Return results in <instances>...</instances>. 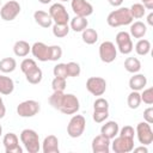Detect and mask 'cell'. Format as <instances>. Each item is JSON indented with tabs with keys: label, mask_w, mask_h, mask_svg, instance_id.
Returning <instances> with one entry per match:
<instances>
[{
	"label": "cell",
	"mask_w": 153,
	"mask_h": 153,
	"mask_svg": "<svg viewBox=\"0 0 153 153\" xmlns=\"http://www.w3.org/2000/svg\"><path fill=\"white\" fill-rule=\"evenodd\" d=\"M141 4L146 7V10H153V0H141Z\"/></svg>",
	"instance_id": "obj_45"
},
{
	"label": "cell",
	"mask_w": 153,
	"mask_h": 153,
	"mask_svg": "<svg viewBox=\"0 0 153 153\" xmlns=\"http://www.w3.org/2000/svg\"><path fill=\"white\" fill-rule=\"evenodd\" d=\"M124 68L127 72L129 73H139L140 69H141V62L137 57H134V56H129L124 60Z\"/></svg>",
	"instance_id": "obj_26"
},
{
	"label": "cell",
	"mask_w": 153,
	"mask_h": 153,
	"mask_svg": "<svg viewBox=\"0 0 153 153\" xmlns=\"http://www.w3.org/2000/svg\"><path fill=\"white\" fill-rule=\"evenodd\" d=\"M67 66V74L68 76H72V78H75V76H79L80 73H81V68H80V65L76 63V62H68L66 63Z\"/></svg>",
	"instance_id": "obj_34"
},
{
	"label": "cell",
	"mask_w": 153,
	"mask_h": 153,
	"mask_svg": "<svg viewBox=\"0 0 153 153\" xmlns=\"http://www.w3.org/2000/svg\"><path fill=\"white\" fill-rule=\"evenodd\" d=\"M20 4L16 0H10L5 2L0 7V17L5 22H11L17 18V16L20 13Z\"/></svg>",
	"instance_id": "obj_6"
},
{
	"label": "cell",
	"mask_w": 153,
	"mask_h": 153,
	"mask_svg": "<svg viewBox=\"0 0 153 153\" xmlns=\"http://www.w3.org/2000/svg\"><path fill=\"white\" fill-rule=\"evenodd\" d=\"M109 117V110H93L92 118L96 123H103Z\"/></svg>",
	"instance_id": "obj_37"
},
{
	"label": "cell",
	"mask_w": 153,
	"mask_h": 153,
	"mask_svg": "<svg viewBox=\"0 0 153 153\" xmlns=\"http://www.w3.org/2000/svg\"><path fill=\"white\" fill-rule=\"evenodd\" d=\"M109 1V4L111 5V6H114V7H120L122 4H123V0H108Z\"/></svg>",
	"instance_id": "obj_47"
},
{
	"label": "cell",
	"mask_w": 153,
	"mask_h": 153,
	"mask_svg": "<svg viewBox=\"0 0 153 153\" xmlns=\"http://www.w3.org/2000/svg\"><path fill=\"white\" fill-rule=\"evenodd\" d=\"M19 139L24 146V148L29 152V153H38L41 149V141H39V136L37 134L36 130L33 129H24L22 130Z\"/></svg>",
	"instance_id": "obj_2"
},
{
	"label": "cell",
	"mask_w": 153,
	"mask_h": 153,
	"mask_svg": "<svg viewBox=\"0 0 153 153\" xmlns=\"http://www.w3.org/2000/svg\"><path fill=\"white\" fill-rule=\"evenodd\" d=\"M135 51L140 56H146L151 51V42L146 38H140L135 44Z\"/></svg>",
	"instance_id": "obj_28"
},
{
	"label": "cell",
	"mask_w": 153,
	"mask_h": 153,
	"mask_svg": "<svg viewBox=\"0 0 153 153\" xmlns=\"http://www.w3.org/2000/svg\"><path fill=\"white\" fill-rule=\"evenodd\" d=\"M93 110H109V102L103 97L97 98L93 103Z\"/></svg>",
	"instance_id": "obj_41"
},
{
	"label": "cell",
	"mask_w": 153,
	"mask_h": 153,
	"mask_svg": "<svg viewBox=\"0 0 153 153\" xmlns=\"http://www.w3.org/2000/svg\"><path fill=\"white\" fill-rule=\"evenodd\" d=\"M14 91V81L12 78L0 74V94L8 96Z\"/></svg>",
	"instance_id": "obj_21"
},
{
	"label": "cell",
	"mask_w": 153,
	"mask_h": 153,
	"mask_svg": "<svg viewBox=\"0 0 153 153\" xmlns=\"http://www.w3.org/2000/svg\"><path fill=\"white\" fill-rule=\"evenodd\" d=\"M81 38L84 41V43L86 44H94L98 41V32L94 29H88L86 27L82 32H81Z\"/></svg>",
	"instance_id": "obj_29"
},
{
	"label": "cell",
	"mask_w": 153,
	"mask_h": 153,
	"mask_svg": "<svg viewBox=\"0 0 153 153\" xmlns=\"http://www.w3.org/2000/svg\"><path fill=\"white\" fill-rule=\"evenodd\" d=\"M127 104L129 106V109L134 110V109H137L141 104V96H140V92L139 91H131L129 94H128V98H127Z\"/></svg>",
	"instance_id": "obj_30"
},
{
	"label": "cell",
	"mask_w": 153,
	"mask_h": 153,
	"mask_svg": "<svg viewBox=\"0 0 153 153\" xmlns=\"http://www.w3.org/2000/svg\"><path fill=\"white\" fill-rule=\"evenodd\" d=\"M86 128V120L82 115H73L67 124V134L73 137H80Z\"/></svg>",
	"instance_id": "obj_3"
},
{
	"label": "cell",
	"mask_w": 153,
	"mask_h": 153,
	"mask_svg": "<svg viewBox=\"0 0 153 153\" xmlns=\"http://www.w3.org/2000/svg\"><path fill=\"white\" fill-rule=\"evenodd\" d=\"M42 152L43 153H59V139L55 135H48L44 137L42 142Z\"/></svg>",
	"instance_id": "obj_17"
},
{
	"label": "cell",
	"mask_w": 153,
	"mask_h": 153,
	"mask_svg": "<svg viewBox=\"0 0 153 153\" xmlns=\"http://www.w3.org/2000/svg\"><path fill=\"white\" fill-rule=\"evenodd\" d=\"M0 6H1V0H0Z\"/></svg>",
	"instance_id": "obj_52"
},
{
	"label": "cell",
	"mask_w": 153,
	"mask_h": 153,
	"mask_svg": "<svg viewBox=\"0 0 153 153\" xmlns=\"http://www.w3.org/2000/svg\"><path fill=\"white\" fill-rule=\"evenodd\" d=\"M1 135H2V126L0 124V137H1Z\"/></svg>",
	"instance_id": "obj_50"
},
{
	"label": "cell",
	"mask_w": 153,
	"mask_h": 153,
	"mask_svg": "<svg viewBox=\"0 0 153 153\" xmlns=\"http://www.w3.org/2000/svg\"><path fill=\"white\" fill-rule=\"evenodd\" d=\"M6 115V108H5V104H4V100L0 96V120Z\"/></svg>",
	"instance_id": "obj_44"
},
{
	"label": "cell",
	"mask_w": 153,
	"mask_h": 153,
	"mask_svg": "<svg viewBox=\"0 0 153 153\" xmlns=\"http://www.w3.org/2000/svg\"><path fill=\"white\" fill-rule=\"evenodd\" d=\"M133 151L135 152V153H137V152H142V153H148V148L145 146V145H142V146H140V147H134L133 148Z\"/></svg>",
	"instance_id": "obj_46"
},
{
	"label": "cell",
	"mask_w": 153,
	"mask_h": 153,
	"mask_svg": "<svg viewBox=\"0 0 153 153\" xmlns=\"http://www.w3.org/2000/svg\"><path fill=\"white\" fill-rule=\"evenodd\" d=\"M110 143H111L110 139L99 134V135L94 136L92 140V143H91L92 152L93 153H109L110 152Z\"/></svg>",
	"instance_id": "obj_16"
},
{
	"label": "cell",
	"mask_w": 153,
	"mask_h": 153,
	"mask_svg": "<svg viewBox=\"0 0 153 153\" xmlns=\"http://www.w3.org/2000/svg\"><path fill=\"white\" fill-rule=\"evenodd\" d=\"M110 146L115 153H129L134 148V139L117 135L112 139Z\"/></svg>",
	"instance_id": "obj_8"
},
{
	"label": "cell",
	"mask_w": 153,
	"mask_h": 153,
	"mask_svg": "<svg viewBox=\"0 0 153 153\" xmlns=\"http://www.w3.org/2000/svg\"><path fill=\"white\" fill-rule=\"evenodd\" d=\"M62 57V49L60 45H50L49 61H57Z\"/></svg>",
	"instance_id": "obj_40"
},
{
	"label": "cell",
	"mask_w": 153,
	"mask_h": 153,
	"mask_svg": "<svg viewBox=\"0 0 153 153\" xmlns=\"http://www.w3.org/2000/svg\"><path fill=\"white\" fill-rule=\"evenodd\" d=\"M141 96V102H143L147 105H152L153 104V88L148 87V88H143L142 93H140Z\"/></svg>",
	"instance_id": "obj_38"
},
{
	"label": "cell",
	"mask_w": 153,
	"mask_h": 153,
	"mask_svg": "<svg viewBox=\"0 0 153 153\" xmlns=\"http://www.w3.org/2000/svg\"><path fill=\"white\" fill-rule=\"evenodd\" d=\"M48 13L50 14L54 24H68V22L71 20L66 7L60 2L53 4L49 7V12Z\"/></svg>",
	"instance_id": "obj_7"
},
{
	"label": "cell",
	"mask_w": 153,
	"mask_h": 153,
	"mask_svg": "<svg viewBox=\"0 0 153 153\" xmlns=\"http://www.w3.org/2000/svg\"><path fill=\"white\" fill-rule=\"evenodd\" d=\"M41 4H43V5H48L49 2H51V0H38Z\"/></svg>",
	"instance_id": "obj_49"
},
{
	"label": "cell",
	"mask_w": 153,
	"mask_h": 153,
	"mask_svg": "<svg viewBox=\"0 0 153 153\" xmlns=\"http://www.w3.org/2000/svg\"><path fill=\"white\" fill-rule=\"evenodd\" d=\"M30 53L38 61L47 62V61H49V56H50V45H47L43 42H35L31 45V51Z\"/></svg>",
	"instance_id": "obj_15"
},
{
	"label": "cell",
	"mask_w": 153,
	"mask_h": 153,
	"mask_svg": "<svg viewBox=\"0 0 153 153\" xmlns=\"http://www.w3.org/2000/svg\"><path fill=\"white\" fill-rule=\"evenodd\" d=\"M118 135L134 139V136H135V129H134L131 126H124V127H122V128L118 130Z\"/></svg>",
	"instance_id": "obj_42"
},
{
	"label": "cell",
	"mask_w": 153,
	"mask_h": 153,
	"mask_svg": "<svg viewBox=\"0 0 153 153\" xmlns=\"http://www.w3.org/2000/svg\"><path fill=\"white\" fill-rule=\"evenodd\" d=\"M33 19L39 26H42L44 29H48L53 25V19H51L50 14L42 10H38L33 13Z\"/></svg>",
	"instance_id": "obj_20"
},
{
	"label": "cell",
	"mask_w": 153,
	"mask_h": 153,
	"mask_svg": "<svg viewBox=\"0 0 153 153\" xmlns=\"http://www.w3.org/2000/svg\"><path fill=\"white\" fill-rule=\"evenodd\" d=\"M60 1H62V2H66V1H71V0H60Z\"/></svg>",
	"instance_id": "obj_51"
},
{
	"label": "cell",
	"mask_w": 153,
	"mask_h": 153,
	"mask_svg": "<svg viewBox=\"0 0 153 153\" xmlns=\"http://www.w3.org/2000/svg\"><path fill=\"white\" fill-rule=\"evenodd\" d=\"M80 109V102L76 96L73 93H63L61 105L59 108V111H61L65 115H74Z\"/></svg>",
	"instance_id": "obj_4"
},
{
	"label": "cell",
	"mask_w": 153,
	"mask_h": 153,
	"mask_svg": "<svg viewBox=\"0 0 153 153\" xmlns=\"http://www.w3.org/2000/svg\"><path fill=\"white\" fill-rule=\"evenodd\" d=\"M67 86V81L65 78H57L55 76L51 81V87H53V91H65Z\"/></svg>",
	"instance_id": "obj_36"
},
{
	"label": "cell",
	"mask_w": 153,
	"mask_h": 153,
	"mask_svg": "<svg viewBox=\"0 0 153 153\" xmlns=\"http://www.w3.org/2000/svg\"><path fill=\"white\" fill-rule=\"evenodd\" d=\"M147 85V78L141 73H134L129 79V87L131 91H141Z\"/></svg>",
	"instance_id": "obj_19"
},
{
	"label": "cell",
	"mask_w": 153,
	"mask_h": 153,
	"mask_svg": "<svg viewBox=\"0 0 153 153\" xmlns=\"http://www.w3.org/2000/svg\"><path fill=\"white\" fill-rule=\"evenodd\" d=\"M41 111V104L37 100L27 99L18 104L17 114L20 117H33Z\"/></svg>",
	"instance_id": "obj_5"
},
{
	"label": "cell",
	"mask_w": 153,
	"mask_h": 153,
	"mask_svg": "<svg viewBox=\"0 0 153 153\" xmlns=\"http://www.w3.org/2000/svg\"><path fill=\"white\" fill-rule=\"evenodd\" d=\"M143 120H145V122H147V123H149V124L153 123V108H152V106L147 108V109L143 111Z\"/></svg>",
	"instance_id": "obj_43"
},
{
	"label": "cell",
	"mask_w": 153,
	"mask_h": 153,
	"mask_svg": "<svg viewBox=\"0 0 153 153\" xmlns=\"http://www.w3.org/2000/svg\"><path fill=\"white\" fill-rule=\"evenodd\" d=\"M116 48L118 49V51L123 55H128L133 51L134 49V44L131 41V36L129 35V32L127 31H120L116 35Z\"/></svg>",
	"instance_id": "obj_10"
},
{
	"label": "cell",
	"mask_w": 153,
	"mask_h": 153,
	"mask_svg": "<svg viewBox=\"0 0 153 153\" xmlns=\"http://www.w3.org/2000/svg\"><path fill=\"white\" fill-rule=\"evenodd\" d=\"M2 143L6 153H23V148L19 145V139L14 133H7L2 137Z\"/></svg>",
	"instance_id": "obj_14"
},
{
	"label": "cell",
	"mask_w": 153,
	"mask_h": 153,
	"mask_svg": "<svg viewBox=\"0 0 153 153\" xmlns=\"http://www.w3.org/2000/svg\"><path fill=\"white\" fill-rule=\"evenodd\" d=\"M25 79L29 84H32V85L39 84L43 79V72L38 66H36L35 68H32L25 73Z\"/></svg>",
	"instance_id": "obj_24"
},
{
	"label": "cell",
	"mask_w": 153,
	"mask_h": 153,
	"mask_svg": "<svg viewBox=\"0 0 153 153\" xmlns=\"http://www.w3.org/2000/svg\"><path fill=\"white\" fill-rule=\"evenodd\" d=\"M31 51V45L26 41H17L13 45V53L18 57H25Z\"/></svg>",
	"instance_id": "obj_23"
},
{
	"label": "cell",
	"mask_w": 153,
	"mask_h": 153,
	"mask_svg": "<svg viewBox=\"0 0 153 153\" xmlns=\"http://www.w3.org/2000/svg\"><path fill=\"white\" fill-rule=\"evenodd\" d=\"M87 26H88V20L85 17L75 16L74 18L71 19V23H69V27L74 32H82Z\"/></svg>",
	"instance_id": "obj_25"
},
{
	"label": "cell",
	"mask_w": 153,
	"mask_h": 153,
	"mask_svg": "<svg viewBox=\"0 0 153 153\" xmlns=\"http://www.w3.org/2000/svg\"><path fill=\"white\" fill-rule=\"evenodd\" d=\"M118 130H120V127H118V123L116 121H108L102 126L100 134L104 135L105 137L112 140L115 136L118 135Z\"/></svg>",
	"instance_id": "obj_18"
},
{
	"label": "cell",
	"mask_w": 153,
	"mask_h": 153,
	"mask_svg": "<svg viewBox=\"0 0 153 153\" xmlns=\"http://www.w3.org/2000/svg\"><path fill=\"white\" fill-rule=\"evenodd\" d=\"M147 24L149 26H153V12H151L148 16H147Z\"/></svg>",
	"instance_id": "obj_48"
},
{
	"label": "cell",
	"mask_w": 153,
	"mask_h": 153,
	"mask_svg": "<svg viewBox=\"0 0 153 153\" xmlns=\"http://www.w3.org/2000/svg\"><path fill=\"white\" fill-rule=\"evenodd\" d=\"M53 74H54V76L67 79L68 74H67V66H66V63H57L56 66H54Z\"/></svg>",
	"instance_id": "obj_35"
},
{
	"label": "cell",
	"mask_w": 153,
	"mask_h": 153,
	"mask_svg": "<svg viewBox=\"0 0 153 153\" xmlns=\"http://www.w3.org/2000/svg\"><path fill=\"white\" fill-rule=\"evenodd\" d=\"M133 17L128 7H118L111 11L106 17V23L111 27H118L124 25H130L133 23Z\"/></svg>",
	"instance_id": "obj_1"
},
{
	"label": "cell",
	"mask_w": 153,
	"mask_h": 153,
	"mask_svg": "<svg viewBox=\"0 0 153 153\" xmlns=\"http://www.w3.org/2000/svg\"><path fill=\"white\" fill-rule=\"evenodd\" d=\"M129 11H130V14H131L133 19H140V18H142L146 14V7L142 4H140V2L133 4L130 6Z\"/></svg>",
	"instance_id": "obj_32"
},
{
	"label": "cell",
	"mask_w": 153,
	"mask_h": 153,
	"mask_svg": "<svg viewBox=\"0 0 153 153\" xmlns=\"http://www.w3.org/2000/svg\"><path fill=\"white\" fill-rule=\"evenodd\" d=\"M71 7L75 16L87 18L93 13V6L86 0H71Z\"/></svg>",
	"instance_id": "obj_13"
},
{
	"label": "cell",
	"mask_w": 153,
	"mask_h": 153,
	"mask_svg": "<svg viewBox=\"0 0 153 153\" xmlns=\"http://www.w3.org/2000/svg\"><path fill=\"white\" fill-rule=\"evenodd\" d=\"M147 32V25L140 20L134 22L130 24V29H129V35L134 38H142Z\"/></svg>",
	"instance_id": "obj_22"
},
{
	"label": "cell",
	"mask_w": 153,
	"mask_h": 153,
	"mask_svg": "<svg viewBox=\"0 0 153 153\" xmlns=\"http://www.w3.org/2000/svg\"><path fill=\"white\" fill-rule=\"evenodd\" d=\"M135 134L141 145L148 146L153 142V130L151 128V124L145 121L137 123V126L135 128Z\"/></svg>",
	"instance_id": "obj_11"
},
{
	"label": "cell",
	"mask_w": 153,
	"mask_h": 153,
	"mask_svg": "<svg viewBox=\"0 0 153 153\" xmlns=\"http://www.w3.org/2000/svg\"><path fill=\"white\" fill-rule=\"evenodd\" d=\"M36 66H37V63H36V61H35L33 59H29V57H26V59H24V60L20 62V71L25 74L26 72H29L30 69L35 68Z\"/></svg>",
	"instance_id": "obj_39"
},
{
	"label": "cell",
	"mask_w": 153,
	"mask_h": 153,
	"mask_svg": "<svg viewBox=\"0 0 153 153\" xmlns=\"http://www.w3.org/2000/svg\"><path fill=\"white\" fill-rule=\"evenodd\" d=\"M71 27L68 24H54L53 25V35L57 38H63L68 35Z\"/></svg>",
	"instance_id": "obj_31"
},
{
	"label": "cell",
	"mask_w": 153,
	"mask_h": 153,
	"mask_svg": "<svg viewBox=\"0 0 153 153\" xmlns=\"http://www.w3.org/2000/svg\"><path fill=\"white\" fill-rule=\"evenodd\" d=\"M86 90L92 96H103L106 91V81L102 76H90L86 80Z\"/></svg>",
	"instance_id": "obj_12"
},
{
	"label": "cell",
	"mask_w": 153,
	"mask_h": 153,
	"mask_svg": "<svg viewBox=\"0 0 153 153\" xmlns=\"http://www.w3.org/2000/svg\"><path fill=\"white\" fill-rule=\"evenodd\" d=\"M16 68H17V61L13 57H4L2 60H0V72L7 74L14 72Z\"/></svg>",
	"instance_id": "obj_27"
},
{
	"label": "cell",
	"mask_w": 153,
	"mask_h": 153,
	"mask_svg": "<svg viewBox=\"0 0 153 153\" xmlns=\"http://www.w3.org/2000/svg\"><path fill=\"white\" fill-rule=\"evenodd\" d=\"M99 57L104 63H111L117 57V48L111 41H104L99 45Z\"/></svg>",
	"instance_id": "obj_9"
},
{
	"label": "cell",
	"mask_w": 153,
	"mask_h": 153,
	"mask_svg": "<svg viewBox=\"0 0 153 153\" xmlns=\"http://www.w3.org/2000/svg\"><path fill=\"white\" fill-rule=\"evenodd\" d=\"M63 93H65V92H62V91H53L51 96H49V104H50L54 109L59 110V108H60V105H61V100H62Z\"/></svg>",
	"instance_id": "obj_33"
}]
</instances>
